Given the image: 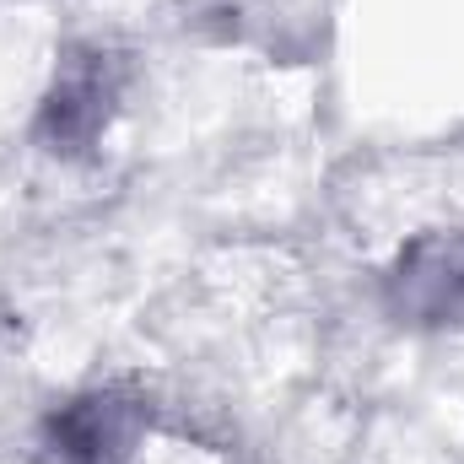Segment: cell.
Segmentation results:
<instances>
[{
	"mask_svg": "<svg viewBox=\"0 0 464 464\" xmlns=\"http://www.w3.org/2000/svg\"><path fill=\"white\" fill-rule=\"evenodd\" d=\"M394 303L400 314H416L427 324L464 319V237L416 243L394 270Z\"/></svg>",
	"mask_w": 464,
	"mask_h": 464,
	"instance_id": "obj_1",
	"label": "cell"
}]
</instances>
